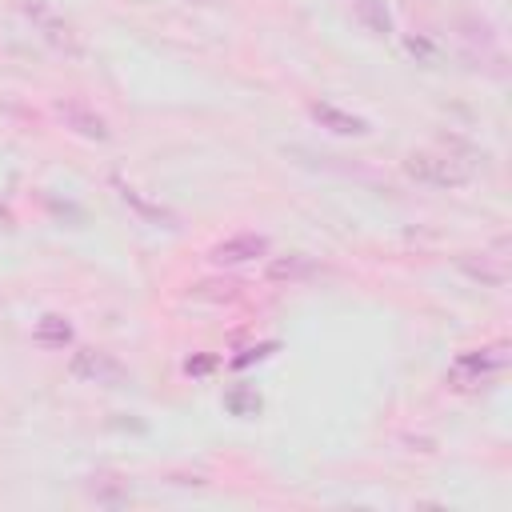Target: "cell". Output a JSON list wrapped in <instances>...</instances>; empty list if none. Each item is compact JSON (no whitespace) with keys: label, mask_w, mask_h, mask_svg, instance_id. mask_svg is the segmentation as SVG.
<instances>
[{"label":"cell","mask_w":512,"mask_h":512,"mask_svg":"<svg viewBox=\"0 0 512 512\" xmlns=\"http://www.w3.org/2000/svg\"><path fill=\"white\" fill-rule=\"evenodd\" d=\"M404 172L416 180V184H428V188H460L472 180V164L460 160L456 152H408L404 156Z\"/></svg>","instance_id":"cell-1"},{"label":"cell","mask_w":512,"mask_h":512,"mask_svg":"<svg viewBox=\"0 0 512 512\" xmlns=\"http://www.w3.org/2000/svg\"><path fill=\"white\" fill-rule=\"evenodd\" d=\"M16 4H20V12L28 16L32 32H40V40H44L48 48H56L60 56H80V36H76V28L64 20V12H56L52 0H16Z\"/></svg>","instance_id":"cell-2"},{"label":"cell","mask_w":512,"mask_h":512,"mask_svg":"<svg viewBox=\"0 0 512 512\" xmlns=\"http://www.w3.org/2000/svg\"><path fill=\"white\" fill-rule=\"evenodd\" d=\"M68 372L80 380V384H96V388H124L132 380L128 364L104 348H76L72 360H68Z\"/></svg>","instance_id":"cell-3"},{"label":"cell","mask_w":512,"mask_h":512,"mask_svg":"<svg viewBox=\"0 0 512 512\" xmlns=\"http://www.w3.org/2000/svg\"><path fill=\"white\" fill-rule=\"evenodd\" d=\"M504 364H508V352H504V344L468 348V352H460V356L452 360V372H448V380H452V388H472V384L488 380L492 372H500Z\"/></svg>","instance_id":"cell-4"},{"label":"cell","mask_w":512,"mask_h":512,"mask_svg":"<svg viewBox=\"0 0 512 512\" xmlns=\"http://www.w3.org/2000/svg\"><path fill=\"white\" fill-rule=\"evenodd\" d=\"M504 248H508V240H496V252H460L456 268L468 280L484 284V288H504L508 284V256H504Z\"/></svg>","instance_id":"cell-5"},{"label":"cell","mask_w":512,"mask_h":512,"mask_svg":"<svg viewBox=\"0 0 512 512\" xmlns=\"http://www.w3.org/2000/svg\"><path fill=\"white\" fill-rule=\"evenodd\" d=\"M268 248L272 244H268L264 232H232V236H224L208 248V260L220 264V268H232V264H248V260L268 256Z\"/></svg>","instance_id":"cell-6"},{"label":"cell","mask_w":512,"mask_h":512,"mask_svg":"<svg viewBox=\"0 0 512 512\" xmlns=\"http://www.w3.org/2000/svg\"><path fill=\"white\" fill-rule=\"evenodd\" d=\"M52 112L64 120V128H72L76 136H84V140H108L112 136V128H108V120L92 108V104H84V100H76V96H64V100H56L52 104Z\"/></svg>","instance_id":"cell-7"},{"label":"cell","mask_w":512,"mask_h":512,"mask_svg":"<svg viewBox=\"0 0 512 512\" xmlns=\"http://www.w3.org/2000/svg\"><path fill=\"white\" fill-rule=\"evenodd\" d=\"M308 116L320 128L336 132V136H368V120L356 116V112H348V108H340V104H332V100H312L308 104Z\"/></svg>","instance_id":"cell-8"},{"label":"cell","mask_w":512,"mask_h":512,"mask_svg":"<svg viewBox=\"0 0 512 512\" xmlns=\"http://www.w3.org/2000/svg\"><path fill=\"white\" fill-rule=\"evenodd\" d=\"M316 272H320V264L308 252H288V256L268 260V280L272 284H300V280H312Z\"/></svg>","instance_id":"cell-9"},{"label":"cell","mask_w":512,"mask_h":512,"mask_svg":"<svg viewBox=\"0 0 512 512\" xmlns=\"http://www.w3.org/2000/svg\"><path fill=\"white\" fill-rule=\"evenodd\" d=\"M84 492H88V500H96V504H104V508H120V504H128V496H132L128 480H120V476H92V480L84 484Z\"/></svg>","instance_id":"cell-10"},{"label":"cell","mask_w":512,"mask_h":512,"mask_svg":"<svg viewBox=\"0 0 512 512\" xmlns=\"http://www.w3.org/2000/svg\"><path fill=\"white\" fill-rule=\"evenodd\" d=\"M32 340H36L40 348H64V344H72V324H68V316H60V312L40 316L36 328H32Z\"/></svg>","instance_id":"cell-11"},{"label":"cell","mask_w":512,"mask_h":512,"mask_svg":"<svg viewBox=\"0 0 512 512\" xmlns=\"http://www.w3.org/2000/svg\"><path fill=\"white\" fill-rule=\"evenodd\" d=\"M352 16L372 32V36H388L392 32V12L384 0H352Z\"/></svg>","instance_id":"cell-12"},{"label":"cell","mask_w":512,"mask_h":512,"mask_svg":"<svg viewBox=\"0 0 512 512\" xmlns=\"http://www.w3.org/2000/svg\"><path fill=\"white\" fill-rule=\"evenodd\" d=\"M224 408L232 416H256L260 412V396L248 392V388H232V392H224Z\"/></svg>","instance_id":"cell-13"},{"label":"cell","mask_w":512,"mask_h":512,"mask_svg":"<svg viewBox=\"0 0 512 512\" xmlns=\"http://www.w3.org/2000/svg\"><path fill=\"white\" fill-rule=\"evenodd\" d=\"M116 188H120V200H124V204H132V208H136L140 216H148V220H172V216H168L164 208H156V204L140 200V192H136V188H128L124 180H116Z\"/></svg>","instance_id":"cell-14"},{"label":"cell","mask_w":512,"mask_h":512,"mask_svg":"<svg viewBox=\"0 0 512 512\" xmlns=\"http://www.w3.org/2000/svg\"><path fill=\"white\" fill-rule=\"evenodd\" d=\"M404 48H408V56H416L420 64H432V60H436V44H432L428 36H420V32H408V36H404Z\"/></svg>","instance_id":"cell-15"},{"label":"cell","mask_w":512,"mask_h":512,"mask_svg":"<svg viewBox=\"0 0 512 512\" xmlns=\"http://www.w3.org/2000/svg\"><path fill=\"white\" fill-rule=\"evenodd\" d=\"M212 364H216L212 356H188V364H184V372H192V376H204V372H208Z\"/></svg>","instance_id":"cell-16"},{"label":"cell","mask_w":512,"mask_h":512,"mask_svg":"<svg viewBox=\"0 0 512 512\" xmlns=\"http://www.w3.org/2000/svg\"><path fill=\"white\" fill-rule=\"evenodd\" d=\"M192 4H212V0H192Z\"/></svg>","instance_id":"cell-17"}]
</instances>
